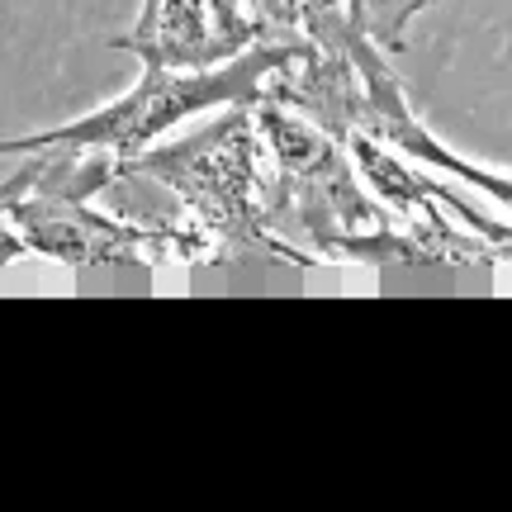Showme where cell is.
<instances>
[{
    "instance_id": "5b68a950",
    "label": "cell",
    "mask_w": 512,
    "mask_h": 512,
    "mask_svg": "<svg viewBox=\"0 0 512 512\" xmlns=\"http://www.w3.org/2000/svg\"><path fill=\"white\" fill-rule=\"evenodd\" d=\"M351 133H370V138H380L384 147H394L408 162L456 176L460 185H470L484 200H494L498 209H508V219H512V176L508 171H489V166L470 162V157H460L456 147L441 143L437 133L418 119V110H413V100L403 91L399 72L389 67L384 48H370L366 53V86H361V100L351 110V124L342 133V143H347Z\"/></svg>"
},
{
    "instance_id": "6da1fadb",
    "label": "cell",
    "mask_w": 512,
    "mask_h": 512,
    "mask_svg": "<svg viewBox=\"0 0 512 512\" xmlns=\"http://www.w3.org/2000/svg\"><path fill=\"white\" fill-rule=\"evenodd\" d=\"M128 176L162 185L185 209V223L209 238L214 256L195 266L204 275H309L318 261L299 256L266 223L271 152L261 138L256 105H228L214 124L181 143H157L128 162Z\"/></svg>"
},
{
    "instance_id": "52a82bcc",
    "label": "cell",
    "mask_w": 512,
    "mask_h": 512,
    "mask_svg": "<svg viewBox=\"0 0 512 512\" xmlns=\"http://www.w3.org/2000/svg\"><path fill=\"white\" fill-rule=\"evenodd\" d=\"M432 5H437V0H351V15H356V24L380 43L384 53L394 57V53H403L413 19H418L422 10H432Z\"/></svg>"
},
{
    "instance_id": "3957f363",
    "label": "cell",
    "mask_w": 512,
    "mask_h": 512,
    "mask_svg": "<svg viewBox=\"0 0 512 512\" xmlns=\"http://www.w3.org/2000/svg\"><path fill=\"white\" fill-rule=\"evenodd\" d=\"M304 43H256L252 53L233 57L209 72H176V67H143L138 86H128L119 100L100 105V110L81 114L72 124L43 128L38 138L48 143H81V147H105L114 157H143L147 147H157L176 124L195 119L204 110H228V105H261L266 100V81H271Z\"/></svg>"
},
{
    "instance_id": "8992f818",
    "label": "cell",
    "mask_w": 512,
    "mask_h": 512,
    "mask_svg": "<svg viewBox=\"0 0 512 512\" xmlns=\"http://www.w3.org/2000/svg\"><path fill=\"white\" fill-rule=\"evenodd\" d=\"M261 5L271 10L280 38L304 43V48L342 53V48H361L370 38L351 15V0H261Z\"/></svg>"
},
{
    "instance_id": "277c9868",
    "label": "cell",
    "mask_w": 512,
    "mask_h": 512,
    "mask_svg": "<svg viewBox=\"0 0 512 512\" xmlns=\"http://www.w3.org/2000/svg\"><path fill=\"white\" fill-rule=\"evenodd\" d=\"M275 38L280 29L261 0H162L147 19H133L114 48H128L143 67L209 72Z\"/></svg>"
},
{
    "instance_id": "ba28073f",
    "label": "cell",
    "mask_w": 512,
    "mask_h": 512,
    "mask_svg": "<svg viewBox=\"0 0 512 512\" xmlns=\"http://www.w3.org/2000/svg\"><path fill=\"white\" fill-rule=\"evenodd\" d=\"M157 5H162V0H143V10H138V19H147L152 10H157Z\"/></svg>"
},
{
    "instance_id": "7a4b0ae2",
    "label": "cell",
    "mask_w": 512,
    "mask_h": 512,
    "mask_svg": "<svg viewBox=\"0 0 512 512\" xmlns=\"http://www.w3.org/2000/svg\"><path fill=\"white\" fill-rule=\"evenodd\" d=\"M5 209V266L19 252H38L67 266L76 275V290L91 275H138L147 280L162 266H185L195 271L200 261L214 256L209 238L195 233L190 223H128L114 219L91 200H72V195H0ZM152 285V280H147ZM138 294V285H128Z\"/></svg>"
}]
</instances>
